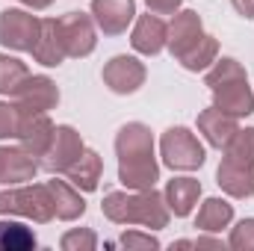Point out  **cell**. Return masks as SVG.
<instances>
[{"instance_id":"obj_17","label":"cell","mask_w":254,"mask_h":251,"mask_svg":"<svg viewBox=\"0 0 254 251\" xmlns=\"http://www.w3.org/2000/svg\"><path fill=\"white\" fill-rule=\"evenodd\" d=\"M30 54H33L36 63L45 65V68H60L68 60L57 18H42V30H39V39H36V45H33Z\"/></svg>"},{"instance_id":"obj_3","label":"cell","mask_w":254,"mask_h":251,"mask_svg":"<svg viewBox=\"0 0 254 251\" xmlns=\"http://www.w3.org/2000/svg\"><path fill=\"white\" fill-rule=\"evenodd\" d=\"M0 216H18L30 219L36 225H48L57 219L54 213V198L48 184H18L0 192Z\"/></svg>"},{"instance_id":"obj_27","label":"cell","mask_w":254,"mask_h":251,"mask_svg":"<svg viewBox=\"0 0 254 251\" xmlns=\"http://www.w3.org/2000/svg\"><path fill=\"white\" fill-rule=\"evenodd\" d=\"M225 157L237 160V163H246V166H254V127H240L234 133V139L225 148Z\"/></svg>"},{"instance_id":"obj_15","label":"cell","mask_w":254,"mask_h":251,"mask_svg":"<svg viewBox=\"0 0 254 251\" xmlns=\"http://www.w3.org/2000/svg\"><path fill=\"white\" fill-rule=\"evenodd\" d=\"M54 133H57V125L48 119V113H24L18 127V145L27 148L36 160H42L54 142Z\"/></svg>"},{"instance_id":"obj_21","label":"cell","mask_w":254,"mask_h":251,"mask_svg":"<svg viewBox=\"0 0 254 251\" xmlns=\"http://www.w3.org/2000/svg\"><path fill=\"white\" fill-rule=\"evenodd\" d=\"M231 222H234V204L225 198H207L195 216V228L201 234H222L225 228H231Z\"/></svg>"},{"instance_id":"obj_8","label":"cell","mask_w":254,"mask_h":251,"mask_svg":"<svg viewBox=\"0 0 254 251\" xmlns=\"http://www.w3.org/2000/svg\"><path fill=\"white\" fill-rule=\"evenodd\" d=\"M101 77H104V86L113 95H133V92H139L145 86L148 68H145L142 60H136V57L119 54V57H113L110 63L104 65Z\"/></svg>"},{"instance_id":"obj_10","label":"cell","mask_w":254,"mask_h":251,"mask_svg":"<svg viewBox=\"0 0 254 251\" xmlns=\"http://www.w3.org/2000/svg\"><path fill=\"white\" fill-rule=\"evenodd\" d=\"M166 39H169V24L163 21V15H139L133 21V30H130V45L136 54L142 57H157L166 51Z\"/></svg>"},{"instance_id":"obj_7","label":"cell","mask_w":254,"mask_h":251,"mask_svg":"<svg viewBox=\"0 0 254 251\" xmlns=\"http://www.w3.org/2000/svg\"><path fill=\"white\" fill-rule=\"evenodd\" d=\"M86 151V142L80 136V130L71 125H57L54 142L45 151V157L39 160V169H45L48 175H65Z\"/></svg>"},{"instance_id":"obj_4","label":"cell","mask_w":254,"mask_h":251,"mask_svg":"<svg viewBox=\"0 0 254 251\" xmlns=\"http://www.w3.org/2000/svg\"><path fill=\"white\" fill-rule=\"evenodd\" d=\"M160 157L172 172H198L207 160V151L190 127L178 125L160 136Z\"/></svg>"},{"instance_id":"obj_18","label":"cell","mask_w":254,"mask_h":251,"mask_svg":"<svg viewBox=\"0 0 254 251\" xmlns=\"http://www.w3.org/2000/svg\"><path fill=\"white\" fill-rule=\"evenodd\" d=\"M237 130H240V119H234V116H228V113H222L216 107L198 113V133L207 139V145H213L219 151L228 148V142L234 139Z\"/></svg>"},{"instance_id":"obj_28","label":"cell","mask_w":254,"mask_h":251,"mask_svg":"<svg viewBox=\"0 0 254 251\" xmlns=\"http://www.w3.org/2000/svg\"><path fill=\"white\" fill-rule=\"evenodd\" d=\"M60 249L63 251H95L98 249V234L89 231V228H71V231L63 234Z\"/></svg>"},{"instance_id":"obj_1","label":"cell","mask_w":254,"mask_h":251,"mask_svg":"<svg viewBox=\"0 0 254 251\" xmlns=\"http://www.w3.org/2000/svg\"><path fill=\"white\" fill-rule=\"evenodd\" d=\"M119 184L125 189H154L160 181V163L154 157V133L142 122H127L116 133Z\"/></svg>"},{"instance_id":"obj_31","label":"cell","mask_w":254,"mask_h":251,"mask_svg":"<svg viewBox=\"0 0 254 251\" xmlns=\"http://www.w3.org/2000/svg\"><path fill=\"white\" fill-rule=\"evenodd\" d=\"M125 249H160V240L154 237V234H139V231H127L122 234V240H119Z\"/></svg>"},{"instance_id":"obj_2","label":"cell","mask_w":254,"mask_h":251,"mask_svg":"<svg viewBox=\"0 0 254 251\" xmlns=\"http://www.w3.org/2000/svg\"><path fill=\"white\" fill-rule=\"evenodd\" d=\"M101 213L113 225H139L148 231H163L172 219L163 192L154 189H113L101 201Z\"/></svg>"},{"instance_id":"obj_6","label":"cell","mask_w":254,"mask_h":251,"mask_svg":"<svg viewBox=\"0 0 254 251\" xmlns=\"http://www.w3.org/2000/svg\"><path fill=\"white\" fill-rule=\"evenodd\" d=\"M60 21V36H63L65 54L71 60H86L98 48V24L86 12H65L57 18Z\"/></svg>"},{"instance_id":"obj_30","label":"cell","mask_w":254,"mask_h":251,"mask_svg":"<svg viewBox=\"0 0 254 251\" xmlns=\"http://www.w3.org/2000/svg\"><path fill=\"white\" fill-rule=\"evenodd\" d=\"M228 249L234 251H254V219H240L237 228H231Z\"/></svg>"},{"instance_id":"obj_35","label":"cell","mask_w":254,"mask_h":251,"mask_svg":"<svg viewBox=\"0 0 254 251\" xmlns=\"http://www.w3.org/2000/svg\"><path fill=\"white\" fill-rule=\"evenodd\" d=\"M21 3H24L27 9H33V12H42V9H48L54 0H21Z\"/></svg>"},{"instance_id":"obj_29","label":"cell","mask_w":254,"mask_h":251,"mask_svg":"<svg viewBox=\"0 0 254 251\" xmlns=\"http://www.w3.org/2000/svg\"><path fill=\"white\" fill-rule=\"evenodd\" d=\"M24 113L18 110L15 101H0V142L6 139H18V127H21Z\"/></svg>"},{"instance_id":"obj_5","label":"cell","mask_w":254,"mask_h":251,"mask_svg":"<svg viewBox=\"0 0 254 251\" xmlns=\"http://www.w3.org/2000/svg\"><path fill=\"white\" fill-rule=\"evenodd\" d=\"M42 30V18L33 9H3L0 12V45L15 54H30Z\"/></svg>"},{"instance_id":"obj_14","label":"cell","mask_w":254,"mask_h":251,"mask_svg":"<svg viewBox=\"0 0 254 251\" xmlns=\"http://www.w3.org/2000/svg\"><path fill=\"white\" fill-rule=\"evenodd\" d=\"M204 36V21L195 9H178L175 18L169 21V39H166V48L175 60H181L192 45Z\"/></svg>"},{"instance_id":"obj_19","label":"cell","mask_w":254,"mask_h":251,"mask_svg":"<svg viewBox=\"0 0 254 251\" xmlns=\"http://www.w3.org/2000/svg\"><path fill=\"white\" fill-rule=\"evenodd\" d=\"M163 198H166L172 216L187 219L195 210L198 198H201V181H195V178H172L163 189Z\"/></svg>"},{"instance_id":"obj_26","label":"cell","mask_w":254,"mask_h":251,"mask_svg":"<svg viewBox=\"0 0 254 251\" xmlns=\"http://www.w3.org/2000/svg\"><path fill=\"white\" fill-rule=\"evenodd\" d=\"M240 77H249L243 63L234 60V57H222V60H216V63L204 71V86L207 89H216V86H222L228 80H240Z\"/></svg>"},{"instance_id":"obj_32","label":"cell","mask_w":254,"mask_h":251,"mask_svg":"<svg viewBox=\"0 0 254 251\" xmlns=\"http://www.w3.org/2000/svg\"><path fill=\"white\" fill-rule=\"evenodd\" d=\"M145 6L154 15H175L178 9H184V0H145Z\"/></svg>"},{"instance_id":"obj_11","label":"cell","mask_w":254,"mask_h":251,"mask_svg":"<svg viewBox=\"0 0 254 251\" xmlns=\"http://www.w3.org/2000/svg\"><path fill=\"white\" fill-rule=\"evenodd\" d=\"M39 175V160L21 145H0V184L18 187L30 184Z\"/></svg>"},{"instance_id":"obj_22","label":"cell","mask_w":254,"mask_h":251,"mask_svg":"<svg viewBox=\"0 0 254 251\" xmlns=\"http://www.w3.org/2000/svg\"><path fill=\"white\" fill-rule=\"evenodd\" d=\"M101 175H104V160H101V154L92 151V148H86L83 157L65 172V178L80 189V192H95L98 184H101Z\"/></svg>"},{"instance_id":"obj_33","label":"cell","mask_w":254,"mask_h":251,"mask_svg":"<svg viewBox=\"0 0 254 251\" xmlns=\"http://www.w3.org/2000/svg\"><path fill=\"white\" fill-rule=\"evenodd\" d=\"M231 3H234V9H237L243 18L254 21V0H231Z\"/></svg>"},{"instance_id":"obj_13","label":"cell","mask_w":254,"mask_h":251,"mask_svg":"<svg viewBox=\"0 0 254 251\" xmlns=\"http://www.w3.org/2000/svg\"><path fill=\"white\" fill-rule=\"evenodd\" d=\"M210 92H213V107L234 119H249L254 113V89L249 86V77L228 80Z\"/></svg>"},{"instance_id":"obj_34","label":"cell","mask_w":254,"mask_h":251,"mask_svg":"<svg viewBox=\"0 0 254 251\" xmlns=\"http://www.w3.org/2000/svg\"><path fill=\"white\" fill-rule=\"evenodd\" d=\"M192 246H195V249H225V243H222V240H213V237H198Z\"/></svg>"},{"instance_id":"obj_24","label":"cell","mask_w":254,"mask_h":251,"mask_svg":"<svg viewBox=\"0 0 254 251\" xmlns=\"http://www.w3.org/2000/svg\"><path fill=\"white\" fill-rule=\"evenodd\" d=\"M36 246V234L27 225L12 222L9 216L0 219V251H33Z\"/></svg>"},{"instance_id":"obj_25","label":"cell","mask_w":254,"mask_h":251,"mask_svg":"<svg viewBox=\"0 0 254 251\" xmlns=\"http://www.w3.org/2000/svg\"><path fill=\"white\" fill-rule=\"evenodd\" d=\"M30 77V68L27 63H21L18 57H9V54H0V95L12 98L15 89Z\"/></svg>"},{"instance_id":"obj_12","label":"cell","mask_w":254,"mask_h":251,"mask_svg":"<svg viewBox=\"0 0 254 251\" xmlns=\"http://www.w3.org/2000/svg\"><path fill=\"white\" fill-rule=\"evenodd\" d=\"M89 15L104 36H122L136 21V0H92Z\"/></svg>"},{"instance_id":"obj_16","label":"cell","mask_w":254,"mask_h":251,"mask_svg":"<svg viewBox=\"0 0 254 251\" xmlns=\"http://www.w3.org/2000/svg\"><path fill=\"white\" fill-rule=\"evenodd\" d=\"M216 184L228 198H252L254 195V166L237 163L222 157L219 169H216Z\"/></svg>"},{"instance_id":"obj_9","label":"cell","mask_w":254,"mask_h":251,"mask_svg":"<svg viewBox=\"0 0 254 251\" xmlns=\"http://www.w3.org/2000/svg\"><path fill=\"white\" fill-rule=\"evenodd\" d=\"M21 113H51L60 104V86L48 74H30L12 95Z\"/></svg>"},{"instance_id":"obj_23","label":"cell","mask_w":254,"mask_h":251,"mask_svg":"<svg viewBox=\"0 0 254 251\" xmlns=\"http://www.w3.org/2000/svg\"><path fill=\"white\" fill-rule=\"evenodd\" d=\"M216 60H219V39L210 36V33H204L178 63L184 65L187 71H195V74H198V71H207Z\"/></svg>"},{"instance_id":"obj_20","label":"cell","mask_w":254,"mask_h":251,"mask_svg":"<svg viewBox=\"0 0 254 251\" xmlns=\"http://www.w3.org/2000/svg\"><path fill=\"white\" fill-rule=\"evenodd\" d=\"M51 189V198H54V213L60 222H77L83 213H86V201L80 195V189L74 187L71 181H45Z\"/></svg>"}]
</instances>
